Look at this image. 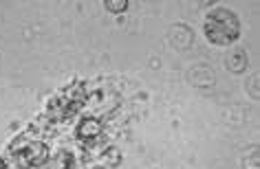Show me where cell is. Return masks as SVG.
I'll return each instance as SVG.
<instances>
[{"instance_id": "3", "label": "cell", "mask_w": 260, "mask_h": 169, "mask_svg": "<svg viewBox=\"0 0 260 169\" xmlns=\"http://www.w3.org/2000/svg\"><path fill=\"white\" fill-rule=\"evenodd\" d=\"M170 42L174 44L177 49H190L192 42H194V33L192 29L187 27V24H174V27L170 29Z\"/></svg>"}, {"instance_id": "11", "label": "cell", "mask_w": 260, "mask_h": 169, "mask_svg": "<svg viewBox=\"0 0 260 169\" xmlns=\"http://www.w3.org/2000/svg\"><path fill=\"white\" fill-rule=\"evenodd\" d=\"M0 169H7V162H5L3 158H0Z\"/></svg>"}, {"instance_id": "5", "label": "cell", "mask_w": 260, "mask_h": 169, "mask_svg": "<svg viewBox=\"0 0 260 169\" xmlns=\"http://www.w3.org/2000/svg\"><path fill=\"white\" fill-rule=\"evenodd\" d=\"M97 134H102V121L95 116H86L80 125H77V136L80 139H95Z\"/></svg>"}, {"instance_id": "8", "label": "cell", "mask_w": 260, "mask_h": 169, "mask_svg": "<svg viewBox=\"0 0 260 169\" xmlns=\"http://www.w3.org/2000/svg\"><path fill=\"white\" fill-rule=\"evenodd\" d=\"M55 162H57V169H73V156L69 152H62Z\"/></svg>"}, {"instance_id": "10", "label": "cell", "mask_w": 260, "mask_h": 169, "mask_svg": "<svg viewBox=\"0 0 260 169\" xmlns=\"http://www.w3.org/2000/svg\"><path fill=\"white\" fill-rule=\"evenodd\" d=\"M251 97L253 99H258V75L251 77Z\"/></svg>"}, {"instance_id": "4", "label": "cell", "mask_w": 260, "mask_h": 169, "mask_svg": "<svg viewBox=\"0 0 260 169\" xmlns=\"http://www.w3.org/2000/svg\"><path fill=\"white\" fill-rule=\"evenodd\" d=\"M247 64H249V57H247V51L245 49H234L230 51V55L225 57V66L232 70V73H243L247 68Z\"/></svg>"}, {"instance_id": "9", "label": "cell", "mask_w": 260, "mask_h": 169, "mask_svg": "<svg viewBox=\"0 0 260 169\" xmlns=\"http://www.w3.org/2000/svg\"><path fill=\"white\" fill-rule=\"evenodd\" d=\"M243 167H245V169H260V165H258V149H256V147L251 149L249 158H245Z\"/></svg>"}, {"instance_id": "7", "label": "cell", "mask_w": 260, "mask_h": 169, "mask_svg": "<svg viewBox=\"0 0 260 169\" xmlns=\"http://www.w3.org/2000/svg\"><path fill=\"white\" fill-rule=\"evenodd\" d=\"M104 7H106L110 14H121V11L128 9V0H106Z\"/></svg>"}, {"instance_id": "6", "label": "cell", "mask_w": 260, "mask_h": 169, "mask_svg": "<svg viewBox=\"0 0 260 169\" xmlns=\"http://www.w3.org/2000/svg\"><path fill=\"white\" fill-rule=\"evenodd\" d=\"M192 81L197 86H212L214 83V73L212 70H205V68H199L192 73Z\"/></svg>"}, {"instance_id": "1", "label": "cell", "mask_w": 260, "mask_h": 169, "mask_svg": "<svg viewBox=\"0 0 260 169\" xmlns=\"http://www.w3.org/2000/svg\"><path fill=\"white\" fill-rule=\"evenodd\" d=\"M205 35L212 44L225 47L240 35V22L230 9H214L205 18Z\"/></svg>"}, {"instance_id": "2", "label": "cell", "mask_w": 260, "mask_h": 169, "mask_svg": "<svg viewBox=\"0 0 260 169\" xmlns=\"http://www.w3.org/2000/svg\"><path fill=\"white\" fill-rule=\"evenodd\" d=\"M18 160L22 162V167H40L49 160V147L44 143L36 141V143H29L24 149H20V156Z\"/></svg>"}]
</instances>
